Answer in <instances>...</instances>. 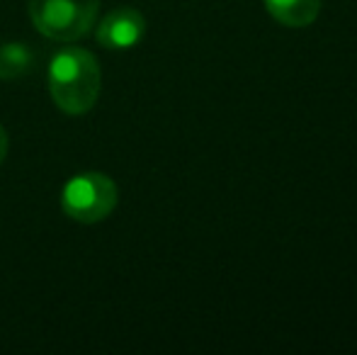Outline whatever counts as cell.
<instances>
[{"instance_id": "1", "label": "cell", "mask_w": 357, "mask_h": 355, "mask_svg": "<svg viewBox=\"0 0 357 355\" xmlns=\"http://www.w3.org/2000/svg\"><path fill=\"white\" fill-rule=\"evenodd\" d=\"M49 90L61 112H88L98 103L102 90V71L98 59L78 47L59 52L49 66Z\"/></svg>"}, {"instance_id": "2", "label": "cell", "mask_w": 357, "mask_h": 355, "mask_svg": "<svg viewBox=\"0 0 357 355\" xmlns=\"http://www.w3.org/2000/svg\"><path fill=\"white\" fill-rule=\"evenodd\" d=\"M37 32L54 42H75L98 20L100 0H27Z\"/></svg>"}, {"instance_id": "3", "label": "cell", "mask_w": 357, "mask_h": 355, "mask_svg": "<svg viewBox=\"0 0 357 355\" xmlns=\"http://www.w3.org/2000/svg\"><path fill=\"white\" fill-rule=\"evenodd\" d=\"M117 185L105 173H80L71 178L61 192V207L80 224H95L109 217L117 207Z\"/></svg>"}, {"instance_id": "4", "label": "cell", "mask_w": 357, "mask_h": 355, "mask_svg": "<svg viewBox=\"0 0 357 355\" xmlns=\"http://www.w3.org/2000/svg\"><path fill=\"white\" fill-rule=\"evenodd\" d=\"M146 20L134 8H117L105 15L98 27V42L107 49H132L142 42Z\"/></svg>"}, {"instance_id": "5", "label": "cell", "mask_w": 357, "mask_h": 355, "mask_svg": "<svg viewBox=\"0 0 357 355\" xmlns=\"http://www.w3.org/2000/svg\"><path fill=\"white\" fill-rule=\"evenodd\" d=\"M268 13L284 27H309L321 13V0H265Z\"/></svg>"}, {"instance_id": "6", "label": "cell", "mask_w": 357, "mask_h": 355, "mask_svg": "<svg viewBox=\"0 0 357 355\" xmlns=\"http://www.w3.org/2000/svg\"><path fill=\"white\" fill-rule=\"evenodd\" d=\"M37 63L34 52L22 42L0 44V81H17L24 78Z\"/></svg>"}, {"instance_id": "7", "label": "cell", "mask_w": 357, "mask_h": 355, "mask_svg": "<svg viewBox=\"0 0 357 355\" xmlns=\"http://www.w3.org/2000/svg\"><path fill=\"white\" fill-rule=\"evenodd\" d=\"M5 156H8V132L0 127V163L5 161Z\"/></svg>"}]
</instances>
